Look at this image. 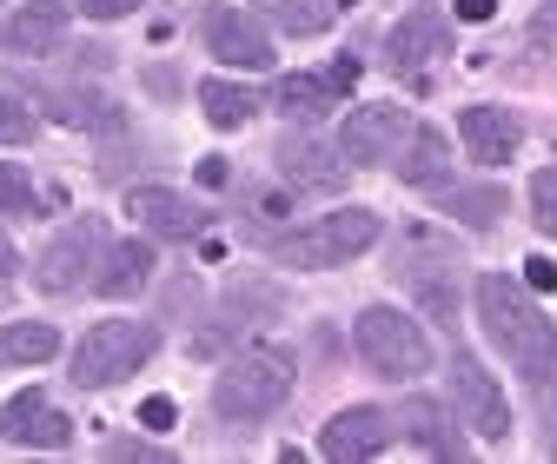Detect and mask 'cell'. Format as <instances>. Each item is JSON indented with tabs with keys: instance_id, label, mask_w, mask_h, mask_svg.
Wrapping results in <instances>:
<instances>
[{
	"instance_id": "obj_1",
	"label": "cell",
	"mask_w": 557,
	"mask_h": 464,
	"mask_svg": "<svg viewBox=\"0 0 557 464\" xmlns=\"http://www.w3.org/2000/svg\"><path fill=\"white\" fill-rule=\"evenodd\" d=\"M478 318H484V331H492V346H498L531 385L557 378V325L544 318L537 299H524L518 279L484 273V279H478Z\"/></svg>"
},
{
	"instance_id": "obj_2",
	"label": "cell",
	"mask_w": 557,
	"mask_h": 464,
	"mask_svg": "<svg viewBox=\"0 0 557 464\" xmlns=\"http://www.w3.org/2000/svg\"><path fill=\"white\" fill-rule=\"evenodd\" d=\"M286 391H293V359L272 352V346H259V352H239L213 378V405H220V418L252 425V418H265V412L286 405Z\"/></svg>"
},
{
	"instance_id": "obj_3",
	"label": "cell",
	"mask_w": 557,
	"mask_h": 464,
	"mask_svg": "<svg viewBox=\"0 0 557 464\" xmlns=\"http://www.w3.org/2000/svg\"><path fill=\"white\" fill-rule=\"evenodd\" d=\"M153 352H160V331L147 318H100L87 339H81V352H74V385L81 391L120 385L126 372H139Z\"/></svg>"
},
{
	"instance_id": "obj_4",
	"label": "cell",
	"mask_w": 557,
	"mask_h": 464,
	"mask_svg": "<svg viewBox=\"0 0 557 464\" xmlns=\"http://www.w3.org/2000/svg\"><path fill=\"white\" fill-rule=\"evenodd\" d=\"M352 346H359V359L379 378H398V385L418 378V372H432V339L418 331V318H405L392 305H366L352 318Z\"/></svg>"
},
{
	"instance_id": "obj_5",
	"label": "cell",
	"mask_w": 557,
	"mask_h": 464,
	"mask_svg": "<svg viewBox=\"0 0 557 464\" xmlns=\"http://www.w3.org/2000/svg\"><path fill=\"white\" fill-rule=\"evenodd\" d=\"M372 239H379V213L352 206V213H325L319 226H306V233H293V239H278L272 259H278V265H312V273H319V265L359 259Z\"/></svg>"
},
{
	"instance_id": "obj_6",
	"label": "cell",
	"mask_w": 557,
	"mask_h": 464,
	"mask_svg": "<svg viewBox=\"0 0 557 464\" xmlns=\"http://www.w3.org/2000/svg\"><path fill=\"white\" fill-rule=\"evenodd\" d=\"M107 226L100 220H74L47 252H40V265H34V286L40 292H81V286H94L100 279V259H107Z\"/></svg>"
},
{
	"instance_id": "obj_7",
	"label": "cell",
	"mask_w": 557,
	"mask_h": 464,
	"mask_svg": "<svg viewBox=\"0 0 557 464\" xmlns=\"http://www.w3.org/2000/svg\"><path fill=\"white\" fill-rule=\"evenodd\" d=\"M451 405H458V425H471L484 444H505V438H511V405H505V391H498V378L484 372L471 352L451 359Z\"/></svg>"
},
{
	"instance_id": "obj_8",
	"label": "cell",
	"mask_w": 557,
	"mask_h": 464,
	"mask_svg": "<svg viewBox=\"0 0 557 464\" xmlns=\"http://www.w3.org/2000/svg\"><path fill=\"white\" fill-rule=\"evenodd\" d=\"M199 40H206V53H220L226 66H246V74H265L272 66L265 27L252 14H239V8H206L199 14Z\"/></svg>"
},
{
	"instance_id": "obj_9",
	"label": "cell",
	"mask_w": 557,
	"mask_h": 464,
	"mask_svg": "<svg viewBox=\"0 0 557 464\" xmlns=\"http://www.w3.org/2000/svg\"><path fill=\"white\" fill-rule=\"evenodd\" d=\"M438 53H451V27H445L438 8H411V14L385 34V66H392L398 80H418Z\"/></svg>"
},
{
	"instance_id": "obj_10",
	"label": "cell",
	"mask_w": 557,
	"mask_h": 464,
	"mask_svg": "<svg viewBox=\"0 0 557 464\" xmlns=\"http://www.w3.org/2000/svg\"><path fill=\"white\" fill-rule=\"evenodd\" d=\"M398 431H405V425H398V412H379V405H352V412H338V418L325 425L319 451H325V457H338V464H359V457H379V451H385Z\"/></svg>"
},
{
	"instance_id": "obj_11",
	"label": "cell",
	"mask_w": 557,
	"mask_h": 464,
	"mask_svg": "<svg viewBox=\"0 0 557 464\" xmlns=\"http://www.w3.org/2000/svg\"><path fill=\"white\" fill-rule=\"evenodd\" d=\"M0 438L27 444V451H60L74 438V418H66L47 391H21V398H8V412H0Z\"/></svg>"
},
{
	"instance_id": "obj_12",
	"label": "cell",
	"mask_w": 557,
	"mask_h": 464,
	"mask_svg": "<svg viewBox=\"0 0 557 464\" xmlns=\"http://www.w3.org/2000/svg\"><path fill=\"white\" fill-rule=\"evenodd\" d=\"M278 179L299 186V192H338L345 179H352V166H345V153H338V147L293 133V140H278Z\"/></svg>"
},
{
	"instance_id": "obj_13",
	"label": "cell",
	"mask_w": 557,
	"mask_h": 464,
	"mask_svg": "<svg viewBox=\"0 0 557 464\" xmlns=\"http://www.w3.org/2000/svg\"><path fill=\"white\" fill-rule=\"evenodd\" d=\"M405 133H411L405 106H359L352 120H345L338 153L352 160V166H379V160H392V153L405 147Z\"/></svg>"
},
{
	"instance_id": "obj_14",
	"label": "cell",
	"mask_w": 557,
	"mask_h": 464,
	"mask_svg": "<svg viewBox=\"0 0 557 464\" xmlns=\"http://www.w3.org/2000/svg\"><path fill=\"white\" fill-rule=\"evenodd\" d=\"M126 206H133V220L147 226L153 239H199L206 233V206H193V199L173 192V186H139Z\"/></svg>"
},
{
	"instance_id": "obj_15",
	"label": "cell",
	"mask_w": 557,
	"mask_h": 464,
	"mask_svg": "<svg viewBox=\"0 0 557 464\" xmlns=\"http://www.w3.org/2000/svg\"><path fill=\"white\" fill-rule=\"evenodd\" d=\"M458 133H465L471 160H484V166L511 160V153H518V140H524V126H518V113H511V106H465V113H458Z\"/></svg>"
},
{
	"instance_id": "obj_16",
	"label": "cell",
	"mask_w": 557,
	"mask_h": 464,
	"mask_svg": "<svg viewBox=\"0 0 557 464\" xmlns=\"http://www.w3.org/2000/svg\"><path fill=\"white\" fill-rule=\"evenodd\" d=\"M66 34V8L60 0H27L21 14H0V53H47Z\"/></svg>"
},
{
	"instance_id": "obj_17",
	"label": "cell",
	"mask_w": 557,
	"mask_h": 464,
	"mask_svg": "<svg viewBox=\"0 0 557 464\" xmlns=\"http://www.w3.org/2000/svg\"><path fill=\"white\" fill-rule=\"evenodd\" d=\"M352 80H359V60L345 53V60H332V66H325V74H286V80H278V106L299 113V120H306V113H325V106H332L345 87H352Z\"/></svg>"
},
{
	"instance_id": "obj_18",
	"label": "cell",
	"mask_w": 557,
	"mask_h": 464,
	"mask_svg": "<svg viewBox=\"0 0 557 464\" xmlns=\"http://www.w3.org/2000/svg\"><path fill=\"white\" fill-rule=\"evenodd\" d=\"M445 173H451V160H445V133L411 126L405 147H398V179H405V186H445Z\"/></svg>"
},
{
	"instance_id": "obj_19",
	"label": "cell",
	"mask_w": 557,
	"mask_h": 464,
	"mask_svg": "<svg viewBox=\"0 0 557 464\" xmlns=\"http://www.w3.org/2000/svg\"><path fill=\"white\" fill-rule=\"evenodd\" d=\"M153 279V246H139V239H126V246H107V259H100V292H139V286H147Z\"/></svg>"
},
{
	"instance_id": "obj_20",
	"label": "cell",
	"mask_w": 557,
	"mask_h": 464,
	"mask_svg": "<svg viewBox=\"0 0 557 464\" xmlns=\"http://www.w3.org/2000/svg\"><path fill=\"white\" fill-rule=\"evenodd\" d=\"M60 352V331L40 325V318H21V325H0V372L8 365H47Z\"/></svg>"
},
{
	"instance_id": "obj_21",
	"label": "cell",
	"mask_w": 557,
	"mask_h": 464,
	"mask_svg": "<svg viewBox=\"0 0 557 464\" xmlns=\"http://www.w3.org/2000/svg\"><path fill=\"white\" fill-rule=\"evenodd\" d=\"M265 21L272 27H286V34H325L332 14H338V0H259Z\"/></svg>"
},
{
	"instance_id": "obj_22",
	"label": "cell",
	"mask_w": 557,
	"mask_h": 464,
	"mask_svg": "<svg viewBox=\"0 0 557 464\" xmlns=\"http://www.w3.org/2000/svg\"><path fill=\"white\" fill-rule=\"evenodd\" d=\"M199 106H206V120L226 126V133H233V126H246V120L259 113V100H252L246 87H226V80H206V87H199Z\"/></svg>"
},
{
	"instance_id": "obj_23",
	"label": "cell",
	"mask_w": 557,
	"mask_h": 464,
	"mask_svg": "<svg viewBox=\"0 0 557 464\" xmlns=\"http://www.w3.org/2000/svg\"><path fill=\"white\" fill-rule=\"evenodd\" d=\"M445 213L484 233V226H498V213H505V192H498V186H458V192H445Z\"/></svg>"
},
{
	"instance_id": "obj_24",
	"label": "cell",
	"mask_w": 557,
	"mask_h": 464,
	"mask_svg": "<svg viewBox=\"0 0 557 464\" xmlns=\"http://www.w3.org/2000/svg\"><path fill=\"white\" fill-rule=\"evenodd\" d=\"M398 425H405V438H418L425 451H438V457H465V438H451L445 431V418L432 412V405H411V412H398Z\"/></svg>"
},
{
	"instance_id": "obj_25",
	"label": "cell",
	"mask_w": 557,
	"mask_h": 464,
	"mask_svg": "<svg viewBox=\"0 0 557 464\" xmlns=\"http://www.w3.org/2000/svg\"><path fill=\"white\" fill-rule=\"evenodd\" d=\"M0 213H14V220H40V186H34L14 160H0Z\"/></svg>"
},
{
	"instance_id": "obj_26",
	"label": "cell",
	"mask_w": 557,
	"mask_h": 464,
	"mask_svg": "<svg viewBox=\"0 0 557 464\" xmlns=\"http://www.w3.org/2000/svg\"><path fill=\"white\" fill-rule=\"evenodd\" d=\"M531 220H537V233L557 239V166H544V173L531 179Z\"/></svg>"
},
{
	"instance_id": "obj_27",
	"label": "cell",
	"mask_w": 557,
	"mask_h": 464,
	"mask_svg": "<svg viewBox=\"0 0 557 464\" xmlns=\"http://www.w3.org/2000/svg\"><path fill=\"white\" fill-rule=\"evenodd\" d=\"M21 140H34V113L14 106V100H0V147H21Z\"/></svg>"
},
{
	"instance_id": "obj_28",
	"label": "cell",
	"mask_w": 557,
	"mask_h": 464,
	"mask_svg": "<svg viewBox=\"0 0 557 464\" xmlns=\"http://www.w3.org/2000/svg\"><path fill=\"white\" fill-rule=\"evenodd\" d=\"M81 14H94V21H120V14H133L139 0H74Z\"/></svg>"
},
{
	"instance_id": "obj_29",
	"label": "cell",
	"mask_w": 557,
	"mask_h": 464,
	"mask_svg": "<svg viewBox=\"0 0 557 464\" xmlns=\"http://www.w3.org/2000/svg\"><path fill=\"white\" fill-rule=\"evenodd\" d=\"M107 457H139V464H166V451H160V444H133V438L107 444Z\"/></svg>"
},
{
	"instance_id": "obj_30",
	"label": "cell",
	"mask_w": 557,
	"mask_h": 464,
	"mask_svg": "<svg viewBox=\"0 0 557 464\" xmlns=\"http://www.w3.org/2000/svg\"><path fill=\"white\" fill-rule=\"evenodd\" d=\"M524 279H531L537 292H550V286H557V265H550V259H524Z\"/></svg>"
},
{
	"instance_id": "obj_31",
	"label": "cell",
	"mask_w": 557,
	"mask_h": 464,
	"mask_svg": "<svg viewBox=\"0 0 557 464\" xmlns=\"http://www.w3.org/2000/svg\"><path fill=\"white\" fill-rule=\"evenodd\" d=\"M451 8H458V21H492L498 0H451Z\"/></svg>"
},
{
	"instance_id": "obj_32",
	"label": "cell",
	"mask_w": 557,
	"mask_h": 464,
	"mask_svg": "<svg viewBox=\"0 0 557 464\" xmlns=\"http://www.w3.org/2000/svg\"><path fill=\"white\" fill-rule=\"evenodd\" d=\"M531 34H537V40H557V0H544V8H537V21H531Z\"/></svg>"
},
{
	"instance_id": "obj_33",
	"label": "cell",
	"mask_w": 557,
	"mask_h": 464,
	"mask_svg": "<svg viewBox=\"0 0 557 464\" xmlns=\"http://www.w3.org/2000/svg\"><path fill=\"white\" fill-rule=\"evenodd\" d=\"M147 425H173V398H147V412H139Z\"/></svg>"
},
{
	"instance_id": "obj_34",
	"label": "cell",
	"mask_w": 557,
	"mask_h": 464,
	"mask_svg": "<svg viewBox=\"0 0 557 464\" xmlns=\"http://www.w3.org/2000/svg\"><path fill=\"white\" fill-rule=\"evenodd\" d=\"M14 265H21V252L8 246V233H0V286H8V279H14Z\"/></svg>"
},
{
	"instance_id": "obj_35",
	"label": "cell",
	"mask_w": 557,
	"mask_h": 464,
	"mask_svg": "<svg viewBox=\"0 0 557 464\" xmlns=\"http://www.w3.org/2000/svg\"><path fill=\"white\" fill-rule=\"evenodd\" d=\"M550 457H557V438H550Z\"/></svg>"
}]
</instances>
